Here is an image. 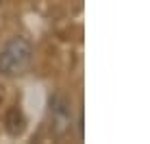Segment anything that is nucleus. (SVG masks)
Here are the masks:
<instances>
[{
    "label": "nucleus",
    "mask_w": 150,
    "mask_h": 144,
    "mask_svg": "<svg viewBox=\"0 0 150 144\" xmlns=\"http://www.w3.org/2000/svg\"><path fill=\"white\" fill-rule=\"evenodd\" d=\"M22 129H24V118H22L18 107H13L7 114V131L11 135H18V133H22Z\"/></svg>",
    "instance_id": "obj_3"
},
{
    "label": "nucleus",
    "mask_w": 150,
    "mask_h": 144,
    "mask_svg": "<svg viewBox=\"0 0 150 144\" xmlns=\"http://www.w3.org/2000/svg\"><path fill=\"white\" fill-rule=\"evenodd\" d=\"M50 118H52V129L57 133H63L70 127L72 120V111H70V103L63 96H54L50 103Z\"/></svg>",
    "instance_id": "obj_2"
},
{
    "label": "nucleus",
    "mask_w": 150,
    "mask_h": 144,
    "mask_svg": "<svg viewBox=\"0 0 150 144\" xmlns=\"http://www.w3.org/2000/svg\"><path fill=\"white\" fill-rule=\"evenodd\" d=\"M33 57V46L24 37H13L11 42L0 50V72L7 76L20 74L28 68Z\"/></svg>",
    "instance_id": "obj_1"
}]
</instances>
